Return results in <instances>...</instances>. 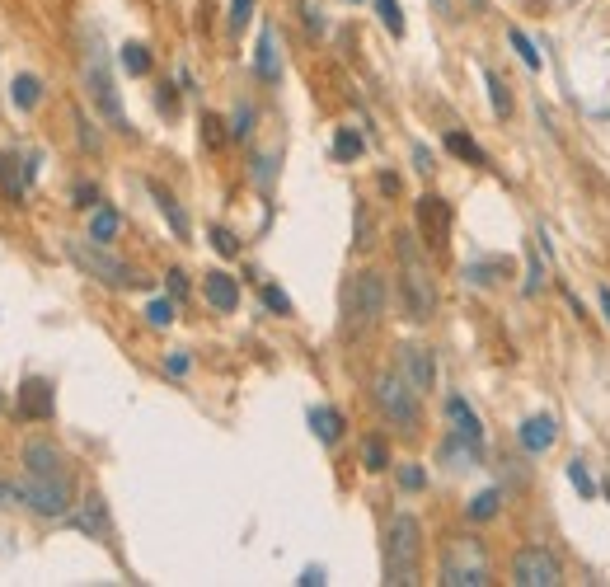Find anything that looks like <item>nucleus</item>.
I'll return each instance as SVG.
<instances>
[{
    "instance_id": "bb28decb",
    "label": "nucleus",
    "mask_w": 610,
    "mask_h": 587,
    "mask_svg": "<svg viewBox=\"0 0 610 587\" xmlns=\"http://www.w3.org/2000/svg\"><path fill=\"white\" fill-rule=\"evenodd\" d=\"M155 202H160V212H165V217H169V226H174V235H188V217H183V212H179V202L169 198L165 188H155Z\"/></svg>"
},
{
    "instance_id": "a211bd4d",
    "label": "nucleus",
    "mask_w": 610,
    "mask_h": 587,
    "mask_svg": "<svg viewBox=\"0 0 610 587\" xmlns=\"http://www.w3.org/2000/svg\"><path fill=\"white\" fill-rule=\"evenodd\" d=\"M76 526H80V531H90V536H99V541H108V508H104V498H99V494L85 498V508L76 512Z\"/></svg>"
},
{
    "instance_id": "a878e982",
    "label": "nucleus",
    "mask_w": 610,
    "mask_h": 587,
    "mask_svg": "<svg viewBox=\"0 0 610 587\" xmlns=\"http://www.w3.org/2000/svg\"><path fill=\"white\" fill-rule=\"evenodd\" d=\"M122 66H127V76H146L151 71V52L141 43H127L122 47Z\"/></svg>"
},
{
    "instance_id": "393cba45",
    "label": "nucleus",
    "mask_w": 610,
    "mask_h": 587,
    "mask_svg": "<svg viewBox=\"0 0 610 587\" xmlns=\"http://www.w3.org/2000/svg\"><path fill=\"white\" fill-rule=\"evenodd\" d=\"M446 151L460 155V160H470V165H484V151H479L465 132H446Z\"/></svg>"
},
{
    "instance_id": "4be33fe9",
    "label": "nucleus",
    "mask_w": 610,
    "mask_h": 587,
    "mask_svg": "<svg viewBox=\"0 0 610 587\" xmlns=\"http://www.w3.org/2000/svg\"><path fill=\"white\" fill-rule=\"evenodd\" d=\"M498 508H503V494H498V489H484V494H474L470 503H465L470 522H488V517H498Z\"/></svg>"
},
{
    "instance_id": "7ed1b4c3",
    "label": "nucleus",
    "mask_w": 610,
    "mask_h": 587,
    "mask_svg": "<svg viewBox=\"0 0 610 587\" xmlns=\"http://www.w3.org/2000/svg\"><path fill=\"white\" fill-rule=\"evenodd\" d=\"M446 587H484L488 583V555L474 536H456V541L442 550V578Z\"/></svg>"
},
{
    "instance_id": "473e14b6",
    "label": "nucleus",
    "mask_w": 610,
    "mask_h": 587,
    "mask_svg": "<svg viewBox=\"0 0 610 587\" xmlns=\"http://www.w3.org/2000/svg\"><path fill=\"white\" fill-rule=\"evenodd\" d=\"M249 132H254V109H249V104H240V109H235V118H230V137H249Z\"/></svg>"
},
{
    "instance_id": "f3484780",
    "label": "nucleus",
    "mask_w": 610,
    "mask_h": 587,
    "mask_svg": "<svg viewBox=\"0 0 610 587\" xmlns=\"http://www.w3.org/2000/svg\"><path fill=\"white\" fill-rule=\"evenodd\" d=\"M24 465H29L33 475H61V451L43 437H33L29 447H24Z\"/></svg>"
},
{
    "instance_id": "2f4dec72",
    "label": "nucleus",
    "mask_w": 610,
    "mask_h": 587,
    "mask_svg": "<svg viewBox=\"0 0 610 587\" xmlns=\"http://www.w3.org/2000/svg\"><path fill=\"white\" fill-rule=\"evenodd\" d=\"M507 38H512V47H517V57H521V62L531 66V71H540V52H535V43H531V38H526V33H521V29H512V33H507Z\"/></svg>"
},
{
    "instance_id": "a19ab883",
    "label": "nucleus",
    "mask_w": 610,
    "mask_h": 587,
    "mask_svg": "<svg viewBox=\"0 0 610 587\" xmlns=\"http://www.w3.org/2000/svg\"><path fill=\"white\" fill-rule=\"evenodd\" d=\"M301 10H305V29H310V33H320V29H324L320 5H315V0H301Z\"/></svg>"
},
{
    "instance_id": "79ce46f5",
    "label": "nucleus",
    "mask_w": 610,
    "mask_h": 587,
    "mask_svg": "<svg viewBox=\"0 0 610 587\" xmlns=\"http://www.w3.org/2000/svg\"><path fill=\"white\" fill-rule=\"evenodd\" d=\"M202 137H207V146H221V118H212V113H207V118H202Z\"/></svg>"
},
{
    "instance_id": "423d86ee",
    "label": "nucleus",
    "mask_w": 610,
    "mask_h": 587,
    "mask_svg": "<svg viewBox=\"0 0 610 587\" xmlns=\"http://www.w3.org/2000/svg\"><path fill=\"white\" fill-rule=\"evenodd\" d=\"M376 404H381V414L395 423V428H404V433H413L418 428V390L404 381V371H381L376 376Z\"/></svg>"
},
{
    "instance_id": "2eb2a0df",
    "label": "nucleus",
    "mask_w": 610,
    "mask_h": 587,
    "mask_svg": "<svg viewBox=\"0 0 610 587\" xmlns=\"http://www.w3.org/2000/svg\"><path fill=\"white\" fill-rule=\"evenodd\" d=\"M517 437H521V447L540 456V451L554 447V437H559V423H554L549 414H535V418H526V423H521V433H517Z\"/></svg>"
},
{
    "instance_id": "c9c22d12",
    "label": "nucleus",
    "mask_w": 610,
    "mask_h": 587,
    "mask_svg": "<svg viewBox=\"0 0 610 587\" xmlns=\"http://www.w3.org/2000/svg\"><path fill=\"white\" fill-rule=\"evenodd\" d=\"M249 15H254V0H230V29L235 33L249 24Z\"/></svg>"
},
{
    "instance_id": "4468645a",
    "label": "nucleus",
    "mask_w": 610,
    "mask_h": 587,
    "mask_svg": "<svg viewBox=\"0 0 610 587\" xmlns=\"http://www.w3.org/2000/svg\"><path fill=\"white\" fill-rule=\"evenodd\" d=\"M202 296H207L212 310L230 315V310L240 306V282L230 278V273H207V278H202Z\"/></svg>"
},
{
    "instance_id": "7c9ffc66",
    "label": "nucleus",
    "mask_w": 610,
    "mask_h": 587,
    "mask_svg": "<svg viewBox=\"0 0 610 587\" xmlns=\"http://www.w3.org/2000/svg\"><path fill=\"white\" fill-rule=\"evenodd\" d=\"M376 10H381V24L395 38H404V15H399V0H376Z\"/></svg>"
},
{
    "instance_id": "4c0bfd02",
    "label": "nucleus",
    "mask_w": 610,
    "mask_h": 587,
    "mask_svg": "<svg viewBox=\"0 0 610 587\" xmlns=\"http://www.w3.org/2000/svg\"><path fill=\"white\" fill-rule=\"evenodd\" d=\"M399 484H404L409 494H418V489H423V484H427V475H423V470H418V465H404V470H399Z\"/></svg>"
},
{
    "instance_id": "3c124183",
    "label": "nucleus",
    "mask_w": 610,
    "mask_h": 587,
    "mask_svg": "<svg viewBox=\"0 0 610 587\" xmlns=\"http://www.w3.org/2000/svg\"><path fill=\"white\" fill-rule=\"evenodd\" d=\"M381 193H390V198L399 193V179H395V174H381Z\"/></svg>"
},
{
    "instance_id": "aec40b11",
    "label": "nucleus",
    "mask_w": 610,
    "mask_h": 587,
    "mask_svg": "<svg viewBox=\"0 0 610 587\" xmlns=\"http://www.w3.org/2000/svg\"><path fill=\"white\" fill-rule=\"evenodd\" d=\"M10 99H15V109H38V99H43V80L38 76H15V85H10Z\"/></svg>"
},
{
    "instance_id": "c03bdc74",
    "label": "nucleus",
    "mask_w": 610,
    "mask_h": 587,
    "mask_svg": "<svg viewBox=\"0 0 610 587\" xmlns=\"http://www.w3.org/2000/svg\"><path fill=\"white\" fill-rule=\"evenodd\" d=\"M15 503H24L19 484H0V508H15Z\"/></svg>"
},
{
    "instance_id": "b1692460",
    "label": "nucleus",
    "mask_w": 610,
    "mask_h": 587,
    "mask_svg": "<svg viewBox=\"0 0 610 587\" xmlns=\"http://www.w3.org/2000/svg\"><path fill=\"white\" fill-rule=\"evenodd\" d=\"M484 85H488V99H493V113L498 118H512V94H507V85L493 71H484Z\"/></svg>"
},
{
    "instance_id": "ddd939ff",
    "label": "nucleus",
    "mask_w": 610,
    "mask_h": 587,
    "mask_svg": "<svg viewBox=\"0 0 610 587\" xmlns=\"http://www.w3.org/2000/svg\"><path fill=\"white\" fill-rule=\"evenodd\" d=\"M15 404H19V414H24V418L43 423V418H52V386H47L43 376H29V381L19 386Z\"/></svg>"
},
{
    "instance_id": "f704fd0d",
    "label": "nucleus",
    "mask_w": 610,
    "mask_h": 587,
    "mask_svg": "<svg viewBox=\"0 0 610 587\" xmlns=\"http://www.w3.org/2000/svg\"><path fill=\"white\" fill-rule=\"evenodd\" d=\"M465 278L479 282V287H493V282H498V268H493V263H470V268H465Z\"/></svg>"
},
{
    "instance_id": "20e7f679",
    "label": "nucleus",
    "mask_w": 610,
    "mask_h": 587,
    "mask_svg": "<svg viewBox=\"0 0 610 587\" xmlns=\"http://www.w3.org/2000/svg\"><path fill=\"white\" fill-rule=\"evenodd\" d=\"M381 315H385V278L376 268H366V273H357L348 287V334L376 329Z\"/></svg>"
},
{
    "instance_id": "f257e3e1",
    "label": "nucleus",
    "mask_w": 610,
    "mask_h": 587,
    "mask_svg": "<svg viewBox=\"0 0 610 587\" xmlns=\"http://www.w3.org/2000/svg\"><path fill=\"white\" fill-rule=\"evenodd\" d=\"M395 249H399V301H404V315H409L413 325H423V320H432V310H437V287H432L427 259L409 231H399Z\"/></svg>"
},
{
    "instance_id": "6ab92c4d",
    "label": "nucleus",
    "mask_w": 610,
    "mask_h": 587,
    "mask_svg": "<svg viewBox=\"0 0 610 587\" xmlns=\"http://www.w3.org/2000/svg\"><path fill=\"white\" fill-rule=\"evenodd\" d=\"M310 428L320 437L324 447H334L338 437H343V414L338 409H310Z\"/></svg>"
},
{
    "instance_id": "f03ea898",
    "label": "nucleus",
    "mask_w": 610,
    "mask_h": 587,
    "mask_svg": "<svg viewBox=\"0 0 610 587\" xmlns=\"http://www.w3.org/2000/svg\"><path fill=\"white\" fill-rule=\"evenodd\" d=\"M418 573H423V526L409 512H399L390 522V536H385V583L413 587Z\"/></svg>"
},
{
    "instance_id": "603ef678",
    "label": "nucleus",
    "mask_w": 610,
    "mask_h": 587,
    "mask_svg": "<svg viewBox=\"0 0 610 587\" xmlns=\"http://www.w3.org/2000/svg\"><path fill=\"white\" fill-rule=\"evenodd\" d=\"M596 296H601V315H606V325H610V287H601Z\"/></svg>"
},
{
    "instance_id": "f8f14e48",
    "label": "nucleus",
    "mask_w": 610,
    "mask_h": 587,
    "mask_svg": "<svg viewBox=\"0 0 610 587\" xmlns=\"http://www.w3.org/2000/svg\"><path fill=\"white\" fill-rule=\"evenodd\" d=\"M446 423H451V437H460L465 447H474V451L484 447V423H479V414H474L460 395H451V400H446Z\"/></svg>"
},
{
    "instance_id": "9d476101",
    "label": "nucleus",
    "mask_w": 610,
    "mask_h": 587,
    "mask_svg": "<svg viewBox=\"0 0 610 587\" xmlns=\"http://www.w3.org/2000/svg\"><path fill=\"white\" fill-rule=\"evenodd\" d=\"M418 231H423L427 249H442L446 235H451V202L437 198V193H423L418 198Z\"/></svg>"
},
{
    "instance_id": "39448f33",
    "label": "nucleus",
    "mask_w": 610,
    "mask_h": 587,
    "mask_svg": "<svg viewBox=\"0 0 610 587\" xmlns=\"http://www.w3.org/2000/svg\"><path fill=\"white\" fill-rule=\"evenodd\" d=\"M85 90H90L94 99V109L104 113L108 123L118 127V132H127V118H122V99L118 90H113V76H108V57H104V47L90 38V47H85Z\"/></svg>"
},
{
    "instance_id": "09e8293b",
    "label": "nucleus",
    "mask_w": 610,
    "mask_h": 587,
    "mask_svg": "<svg viewBox=\"0 0 610 587\" xmlns=\"http://www.w3.org/2000/svg\"><path fill=\"white\" fill-rule=\"evenodd\" d=\"M324 583V569H305L301 573V587H320Z\"/></svg>"
},
{
    "instance_id": "5701e85b",
    "label": "nucleus",
    "mask_w": 610,
    "mask_h": 587,
    "mask_svg": "<svg viewBox=\"0 0 610 587\" xmlns=\"http://www.w3.org/2000/svg\"><path fill=\"white\" fill-rule=\"evenodd\" d=\"M113 235H118V212H113V207H94V217H90V240L108 245Z\"/></svg>"
},
{
    "instance_id": "72a5a7b5",
    "label": "nucleus",
    "mask_w": 610,
    "mask_h": 587,
    "mask_svg": "<svg viewBox=\"0 0 610 587\" xmlns=\"http://www.w3.org/2000/svg\"><path fill=\"white\" fill-rule=\"evenodd\" d=\"M146 320H151L155 329H165L169 320H174V301H151V306H146Z\"/></svg>"
},
{
    "instance_id": "58836bf2",
    "label": "nucleus",
    "mask_w": 610,
    "mask_h": 587,
    "mask_svg": "<svg viewBox=\"0 0 610 587\" xmlns=\"http://www.w3.org/2000/svg\"><path fill=\"white\" fill-rule=\"evenodd\" d=\"M540 278H545V263H540V259L531 254V263H526V296L540 292Z\"/></svg>"
},
{
    "instance_id": "c756f323",
    "label": "nucleus",
    "mask_w": 610,
    "mask_h": 587,
    "mask_svg": "<svg viewBox=\"0 0 610 587\" xmlns=\"http://www.w3.org/2000/svg\"><path fill=\"white\" fill-rule=\"evenodd\" d=\"M334 155L338 160H357V155H362V137H357L352 127H343V132L334 137Z\"/></svg>"
},
{
    "instance_id": "8fccbe9b",
    "label": "nucleus",
    "mask_w": 610,
    "mask_h": 587,
    "mask_svg": "<svg viewBox=\"0 0 610 587\" xmlns=\"http://www.w3.org/2000/svg\"><path fill=\"white\" fill-rule=\"evenodd\" d=\"M413 160H418V170H432V151H423V146H418V151H413Z\"/></svg>"
},
{
    "instance_id": "c85d7f7f",
    "label": "nucleus",
    "mask_w": 610,
    "mask_h": 587,
    "mask_svg": "<svg viewBox=\"0 0 610 587\" xmlns=\"http://www.w3.org/2000/svg\"><path fill=\"white\" fill-rule=\"evenodd\" d=\"M568 479H573V489H578L582 498H596V479L582 461H568Z\"/></svg>"
},
{
    "instance_id": "de8ad7c7",
    "label": "nucleus",
    "mask_w": 610,
    "mask_h": 587,
    "mask_svg": "<svg viewBox=\"0 0 610 587\" xmlns=\"http://www.w3.org/2000/svg\"><path fill=\"white\" fill-rule=\"evenodd\" d=\"M169 292H174V296H183V292H188V278H183L179 268H174V273H169Z\"/></svg>"
},
{
    "instance_id": "49530a36",
    "label": "nucleus",
    "mask_w": 610,
    "mask_h": 587,
    "mask_svg": "<svg viewBox=\"0 0 610 587\" xmlns=\"http://www.w3.org/2000/svg\"><path fill=\"white\" fill-rule=\"evenodd\" d=\"M188 367H193V362H188V353H169V362H165L169 376H183Z\"/></svg>"
},
{
    "instance_id": "ea45409f",
    "label": "nucleus",
    "mask_w": 610,
    "mask_h": 587,
    "mask_svg": "<svg viewBox=\"0 0 610 587\" xmlns=\"http://www.w3.org/2000/svg\"><path fill=\"white\" fill-rule=\"evenodd\" d=\"M212 245L221 249V254H240V240H235L226 226H216V231H212Z\"/></svg>"
},
{
    "instance_id": "37998d69",
    "label": "nucleus",
    "mask_w": 610,
    "mask_h": 587,
    "mask_svg": "<svg viewBox=\"0 0 610 587\" xmlns=\"http://www.w3.org/2000/svg\"><path fill=\"white\" fill-rule=\"evenodd\" d=\"M366 245H371V217L357 207V249H366Z\"/></svg>"
},
{
    "instance_id": "dca6fc26",
    "label": "nucleus",
    "mask_w": 610,
    "mask_h": 587,
    "mask_svg": "<svg viewBox=\"0 0 610 587\" xmlns=\"http://www.w3.org/2000/svg\"><path fill=\"white\" fill-rule=\"evenodd\" d=\"M254 71H259V80H268V85H277V80H282V52H277V33H273V29H263V33H259Z\"/></svg>"
},
{
    "instance_id": "6e6552de",
    "label": "nucleus",
    "mask_w": 610,
    "mask_h": 587,
    "mask_svg": "<svg viewBox=\"0 0 610 587\" xmlns=\"http://www.w3.org/2000/svg\"><path fill=\"white\" fill-rule=\"evenodd\" d=\"M19 494H24V508H33L38 517H66L71 512V479H66V470L61 475H33V470H24Z\"/></svg>"
},
{
    "instance_id": "cd10ccee",
    "label": "nucleus",
    "mask_w": 610,
    "mask_h": 587,
    "mask_svg": "<svg viewBox=\"0 0 610 587\" xmlns=\"http://www.w3.org/2000/svg\"><path fill=\"white\" fill-rule=\"evenodd\" d=\"M362 461H366V470H385L390 465V451H385L381 437H366L362 442Z\"/></svg>"
},
{
    "instance_id": "1a4fd4ad",
    "label": "nucleus",
    "mask_w": 610,
    "mask_h": 587,
    "mask_svg": "<svg viewBox=\"0 0 610 587\" xmlns=\"http://www.w3.org/2000/svg\"><path fill=\"white\" fill-rule=\"evenodd\" d=\"M512 583L517 587H559L564 583V569L549 550H521L512 559Z\"/></svg>"
},
{
    "instance_id": "9b49d317",
    "label": "nucleus",
    "mask_w": 610,
    "mask_h": 587,
    "mask_svg": "<svg viewBox=\"0 0 610 587\" xmlns=\"http://www.w3.org/2000/svg\"><path fill=\"white\" fill-rule=\"evenodd\" d=\"M399 371H404V381L418 395H427V390L437 386V362H432V353H427L423 343H404L399 348Z\"/></svg>"
},
{
    "instance_id": "a18cd8bd",
    "label": "nucleus",
    "mask_w": 610,
    "mask_h": 587,
    "mask_svg": "<svg viewBox=\"0 0 610 587\" xmlns=\"http://www.w3.org/2000/svg\"><path fill=\"white\" fill-rule=\"evenodd\" d=\"M76 207H99V188L80 184V188H76Z\"/></svg>"
},
{
    "instance_id": "0eeeda50",
    "label": "nucleus",
    "mask_w": 610,
    "mask_h": 587,
    "mask_svg": "<svg viewBox=\"0 0 610 587\" xmlns=\"http://www.w3.org/2000/svg\"><path fill=\"white\" fill-rule=\"evenodd\" d=\"M66 254L76 259L80 273H90V278L104 282V287H137V282H141L137 273H132L122 259H113L99 240H90V245H85V240H71V245H66Z\"/></svg>"
},
{
    "instance_id": "e433bc0d",
    "label": "nucleus",
    "mask_w": 610,
    "mask_h": 587,
    "mask_svg": "<svg viewBox=\"0 0 610 587\" xmlns=\"http://www.w3.org/2000/svg\"><path fill=\"white\" fill-rule=\"evenodd\" d=\"M263 301H268V310H277V315H291V296L282 292V287H263Z\"/></svg>"
},
{
    "instance_id": "412c9836",
    "label": "nucleus",
    "mask_w": 610,
    "mask_h": 587,
    "mask_svg": "<svg viewBox=\"0 0 610 587\" xmlns=\"http://www.w3.org/2000/svg\"><path fill=\"white\" fill-rule=\"evenodd\" d=\"M24 179H29V174H19V160H15V155L0 151V188H5V198H10V202L24 198Z\"/></svg>"
}]
</instances>
